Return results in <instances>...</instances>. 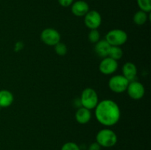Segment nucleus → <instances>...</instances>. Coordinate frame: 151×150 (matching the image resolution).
I'll use <instances>...</instances> for the list:
<instances>
[{
    "instance_id": "nucleus-4",
    "label": "nucleus",
    "mask_w": 151,
    "mask_h": 150,
    "mask_svg": "<svg viewBox=\"0 0 151 150\" xmlns=\"http://www.w3.org/2000/svg\"><path fill=\"white\" fill-rule=\"evenodd\" d=\"M106 41L114 46H120L128 41V34L120 29H111L106 35Z\"/></svg>"
},
{
    "instance_id": "nucleus-14",
    "label": "nucleus",
    "mask_w": 151,
    "mask_h": 150,
    "mask_svg": "<svg viewBox=\"0 0 151 150\" xmlns=\"http://www.w3.org/2000/svg\"><path fill=\"white\" fill-rule=\"evenodd\" d=\"M14 97L13 94L8 90L0 91V107H8L13 102Z\"/></svg>"
},
{
    "instance_id": "nucleus-7",
    "label": "nucleus",
    "mask_w": 151,
    "mask_h": 150,
    "mask_svg": "<svg viewBox=\"0 0 151 150\" xmlns=\"http://www.w3.org/2000/svg\"><path fill=\"white\" fill-rule=\"evenodd\" d=\"M126 91L128 92V96L134 100L141 99L145 94L144 85L141 82L136 80L129 82Z\"/></svg>"
},
{
    "instance_id": "nucleus-2",
    "label": "nucleus",
    "mask_w": 151,
    "mask_h": 150,
    "mask_svg": "<svg viewBox=\"0 0 151 150\" xmlns=\"http://www.w3.org/2000/svg\"><path fill=\"white\" fill-rule=\"evenodd\" d=\"M117 135L112 129H103L97 132L96 142L101 147L110 148L114 146L117 143Z\"/></svg>"
},
{
    "instance_id": "nucleus-15",
    "label": "nucleus",
    "mask_w": 151,
    "mask_h": 150,
    "mask_svg": "<svg viewBox=\"0 0 151 150\" xmlns=\"http://www.w3.org/2000/svg\"><path fill=\"white\" fill-rule=\"evenodd\" d=\"M147 19H148V16H147V13L142 11V10H139L134 14L133 20L136 24L143 25L147 22Z\"/></svg>"
},
{
    "instance_id": "nucleus-11",
    "label": "nucleus",
    "mask_w": 151,
    "mask_h": 150,
    "mask_svg": "<svg viewBox=\"0 0 151 150\" xmlns=\"http://www.w3.org/2000/svg\"><path fill=\"white\" fill-rule=\"evenodd\" d=\"M122 75L129 82L135 80L137 75V68L134 63L127 62L122 66Z\"/></svg>"
},
{
    "instance_id": "nucleus-10",
    "label": "nucleus",
    "mask_w": 151,
    "mask_h": 150,
    "mask_svg": "<svg viewBox=\"0 0 151 150\" xmlns=\"http://www.w3.org/2000/svg\"><path fill=\"white\" fill-rule=\"evenodd\" d=\"M71 10L73 15L78 17L84 16L89 11V5L83 0H78L72 3Z\"/></svg>"
},
{
    "instance_id": "nucleus-19",
    "label": "nucleus",
    "mask_w": 151,
    "mask_h": 150,
    "mask_svg": "<svg viewBox=\"0 0 151 150\" xmlns=\"http://www.w3.org/2000/svg\"><path fill=\"white\" fill-rule=\"evenodd\" d=\"M88 38L90 42L93 43V44H96V43L100 41V32L97 29H91V31L88 33Z\"/></svg>"
},
{
    "instance_id": "nucleus-8",
    "label": "nucleus",
    "mask_w": 151,
    "mask_h": 150,
    "mask_svg": "<svg viewBox=\"0 0 151 150\" xmlns=\"http://www.w3.org/2000/svg\"><path fill=\"white\" fill-rule=\"evenodd\" d=\"M84 23L90 29H97L101 25V15L97 10H89L84 16Z\"/></svg>"
},
{
    "instance_id": "nucleus-20",
    "label": "nucleus",
    "mask_w": 151,
    "mask_h": 150,
    "mask_svg": "<svg viewBox=\"0 0 151 150\" xmlns=\"http://www.w3.org/2000/svg\"><path fill=\"white\" fill-rule=\"evenodd\" d=\"M60 150H81L79 146L75 142H66L62 146Z\"/></svg>"
},
{
    "instance_id": "nucleus-6",
    "label": "nucleus",
    "mask_w": 151,
    "mask_h": 150,
    "mask_svg": "<svg viewBox=\"0 0 151 150\" xmlns=\"http://www.w3.org/2000/svg\"><path fill=\"white\" fill-rule=\"evenodd\" d=\"M41 39L46 45L55 46L60 41V34L54 28H46L41 32Z\"/></svg>"
},
{
    "instance_id": "nucleus-17",
    "label": "nucleus",
    "mask_w": 151,
    "mask_h": 150,
    "mask_svg": "<svg viewBox=\"0 0 151 150\" xmlns=\"http://www.w3.org/2000/svg\"><path fill=\"white\" fill-rule=\"evenodd\" d=\"M137 5L140 10L150 13L151 11V0H137Z\"/></svg>"
},
{
    "instance_id": "nucleus-3",
    "label": "nucleus",
    "mask_w": 151,
    "mask_h": 150,
    "mask_svg": "<svg viewBox=\"0 0 151 150\" xmlns=\"http://www.w3.org/2000/svg\"><path fill=\"white\" fill-rule=\"evenodd\" d=\"M98 102V95L95 90L91 88H86L83 91L81 96V104L82 107L91 110L95 108Z\"/></svg>"
},
{
    "instance_id": "nucleus-9",
    "label": "nucleus",
    "mask_w": 151,
    "mask_h": 150,
    "mask_svg": "<svg viewBox=\"0 0 151 150\" xmlns=\"http://www.w3.org/2000/svg\"><path fill=\"white\" fill-rule=\"evenodd\" d=\"M118 63L116 60L106 57L103 58L99 65V70L105 75H110L114 73L118 69Z\"/></svg>"
},
{
    "instance_id": "nucleus-22",
    "label": "nucleus",
    "mask_w": 151,
    "mask_h": 150,
    "mask_svg": "<svg viewBox=\"0 0 151 150\" xmlns=\"http://www.w3.org/2000/svg\"><path fill=\"white\" fill-rule=\"evenodd\" d=\"M100 149H101V146H100L97 142L92 143V144H90V146H88V150H100Z\"/></svg>"
},
{
    "instance_id": "nucleus-21",
    "label": "nucleus",
    "mask_w": 151,
    "mask_h": 150,
    "mask_svg": "<svg viewBox=\"0 0 151 150\" xmlns=\"http://www.w3.org/2000/svg\"><path fill=\"white\" fill-rule=\"evenodd\" d=\"M59 4L63 7H68L72 4L74 0H58Z\"/></svg>"
},
{
    "instance_id": "nucleus-16",
    "label": "nucleus",
    "mask_w": 151,
    "mask_h": 150,
    "mask_svg": "<svg viewBox=\"0 0 151 150\" xmlns=\"http://www.w3.org/2000/svg\"><path fill=\"white\" fill-rule=\"evenodd\" d=\"M122 55H123V51H122L120 46H111V48L109 49V56L108 57H111V58L114 59V60L117 61L118 60H120L122 58Z\"/></svg>"
},
{
    "instance_id": "nucleus-1",
    "label": "nucleus",
    "mask_w": 151,
    "mask_h": 150,
    "mask_svg": "<svg viewBox=\"0 0 151 150\" xmlns=\"http://www.w3.org/2000/svg\"><path fill=\"white\" fill-rule=\"evenodd\" d=\"M96 119L105 126L116 124L121 117V111L117 103L111 99L99 101L95 108Z\"/></svg>"
},
{
    "instance_id": "nucleus-12",
    "label": "nucleus",
    "mask_w": 151,
    "mask_h": 150,
    "mask_svg": "<svg viewBox=\"0 0 151 150\" xmlns=\"http://www.w3.org/2000/svg\"><path fill=\"white\" fill-rule=\"evenodd\" d=\"M91 119V110L82 107H80L75 113V119L77 122L81 124H86L88 123Z\"/></svg>"
},
{
    "instance_id": "nucleus-18",
    "label": "nucleus",
    "mask_w": 151,
    "mask_h": 150,
    "mask_svg": "<svg viewBox=\"0 0 151 150\" xmlns=\"http://www.w3.org/2000/svg\"><path fill=\"white\" fill-rule=\"evenodd\" d=\"M54 47H55V51L56 54H58V55L64 56L65 54L67 53V51H68L67 46H66V44H63V43L59 42L58 44H56Z\"/></svg>"
},
{
    "instance_id": "nucleus-13",
    "label": "nucleus",
    "mask_w": 151,
    "mask_h": 150,
    "mask_svg": "<svg viewBox=\"0 0 151 150\" xmlns=\"http://www.w3.org/2000/svg\"><path fill=\"white\" fill-rule=\"evenodd\" d=\"M111 48V45L105 40H100L98 42L95 44L94 51L96 54L100 57H106L109 56V49Z\"/></svg>"
},
{
    "instance_id": "nucleus-5",
    "label": "nucleus",
    "mask_w": 151,
    "mask_h": 150,
    "mask_svg": "<svg viewBox=\"0 0 151 150\" xmlns=\"http://www.w3.org/2000/svg\"><path fill=\"white\" fill-rule=\"evenodd\" d=\"M129 82V81L123 75H114L109 79V88L114 93L121 94L126 91Z\"/></svg>"
}]
</instances>
